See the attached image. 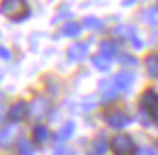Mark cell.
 Returning <instances> with one entry per match:
<instances>
[{
    "label": "cell",
    "mask_w": 158,
    "mask_h": 155,
    "mask_svg": "<svg viewBox=\"0 0 158 155\" xmlns=\"http://www.w3.org/2000/svg\"><path fill=\"white\" fill-rule=\"evenodd\" d=\"M80 32H82V26L78 22H66L61 28V34L65 38H77Z\"/></svg>",
    "instance_id": "cell-15"
},
{
    "label": "cell",
    "mask_w": 158,
    "mask_h": 155,
    "mask_svg": "<svg viewBox=\"0 0 158 155\" xmlns=\"http://www.w3.org/2000/svg\"><path fill=\"white\" fill-rule=\"evenodd\" d=\"M144 68H146V72L151 77L158 79V55L156 53H151V55L146 56V60H144Z\"/></svg>",
    "instance_id": "cell-14"
},
{
    "label": "cell",
    "mask_w": 158,
    "mask_h": 155,
    "mask_svg": "<svg viewBox=\"0 0 158 155\" xmlns=\"http://www.w3.org/2000/svg\"><path fill=\"white\" fill-rule=\"evenodd\" d=\"M133 73L127 72V70H121L119 73H117L116 77H114V82H116V87L121 90H129L131 85H133Z\"/></svg>",
    "instance_id": "cell-8"
},
{
    "label": "cell",
    "mask_w": 158,
    "mask_h": 155,
    "mask_svg": "<svg viewBox=\"0 0 158 155\" xmlns=\"http://www.w3.org/2000/svg\"><path fill=\"white\" fill-rule=\"evenodd\" d=\"M106 152H107V138L100 135V136H97L92 140L87 155H104Z\"/></svg>",
    "instance_id": "cell-10"
},
{
    "label": "cell",
    "mask_w": 158,
    "mask_h": 155,
    "mask_svg": "<svg viewBox=\"0 0 158 155\" xmlns=\"http://www.w3.org/2000/svg\"><path fill=\"white\" fill-rule=\"evenodd\" d=\"M92 65L95 67L97 70H100V72H107L110 67V60L106 58L104 55H94L92 56Z\"/></svg>",
    "instance_id": "cell-16"
},
{
    "label": "cell",
    "mask_w": 158,
    "mask_h": 155,
    "mask_svg": "<svg viewBox=\"0 0 158 155\" xmlns=\"http://www.w3.org/2000/svg\"><path fill=\"white\" fill-rule=\"evenodd\" d=\"M49 111V102L44 99V97H36L32 101V107L29 109V113H32L38 119H41L43 116H46Z\"/></svg>",
    "instance_id": "cell-7"
},
{
    "label": "cell",
    "mask_w": 158,
    "mask_h": 155,
    "mask_svg": "<svg viewBox=\"0 0 158 155\" xmlns=\"http://www.w3.org/2000/svg\"><path fill=\"white\" fill-rule=\"evenodd\" d=\"M134 32V28H127V26H119V28L114 29V34L121 36V38H131Z\"/></svg>",
    "instance_id": "cell-20"
},
{
    "label": "cell",
    "mask_w": 158,
    "mask_h": 155,
    "mask_svg": "<svg viewBox=\"0 0 158 155\" xmlns=\"http://www.w3.org/2000/svg\"><path fill=\"white\" fill-rule=\"evenodd\" d=\"M156 124H158V116H156Z\"/></svg>",
    "instance_id": "cell-26"
},
{
    "label": "cell",
    "mask_w": 158,
    "mask_h": 155,
    "mask_svg": "<svg viewBox=\"0 0 158 155\" xmlns=\"http://www.w3.org/2000/svg\"><path fill=\"white\" fill-rule=\"evenodd\" d=\"M110 148H112L114 155H133L134 152V141L129 135H116L110 140Z\"/></svg>",
    "instance_id": "cell-2"
},
{
    "label": "cell",
    "mask_w": 158,
    "mask_h": 155,
    "mask_svg": "<svg viewBox=\"0 0 158 155\" xmlns=\"http://www.w3.org/2000/svg\"><path fill=\"white\" fill-rule=\"evenodd\" d=\"M129 4H134V0H124L123 5H129Z\"/></svg>",
    "instance_id": "cell-25"
},
{
    "label": "cell",
    "mask_w": 158,
    "mask_h": 155,
    "mask_svg": "<svg viewBox=\"0 0 158 155\" xmlns=\"http://www.w3.org/2000/svg\"><path fill=\"white\" fill-rule=\"evenodd\" d=\"M143 21L151 26H158V9H155V7L146 9L143 12Z\"/></svg>",
    "instance_id": "cell-18"
},
{
    "label": "cell",
    "mask_w": 158,
    "mask_h": 155,
    "mask_svg": "<svg viewBox=\"0 0 158 155\" xmlns=\"http://www.w3.org/2000/svg\"><path fill=\"white\" fill-rule=\"evenodd\" d=\"M0 56H2V58H4V60H9V58H10V51L0 46Z\"/></svg>",
    "instance_id": "cell-23"
},
{
    "label": "cell",
    "mask_w": 158,
    "mask_h": 155,
    "mask_svg": "<svg viewBox=\"0 0 158 155\" xmlns=\"http://www.w3.org/2000/svg\"><path fill=\"white\" fill-rule=\"evenodd\" d=\"M32 138H34L36 143L43 145L49 140V130L44 126V124H36L34 130H32Z\"/></svg>",
    "instance_id": "cell-11"
},
{
    "label": "cell",
    "mask_w": 158,
    "mask_h": 155,
    "mask_svg": "<svg viewBox=\"0 0 158 155\" xmlns=\"http://www.w3.org/2000/svg\"><path fill=\"white\" fill-rule=\"evenodd\" d=\"M29 114V106L27 102H24V101H17V102H14L10 107H9V119L12 121V123H19V121H22L26 116Z\"/></svg>",
    "instance_id": "cell-5"
},
{
    "label": "cell",
    "mask_w": 158,
    "mask_h": 155,
    "mask_svg": "<svg viewBox=\"0 0 158 155\" xmlns=\"http://www.w3.org/2000/svg\"><path fill=\"white\" fill-rule=\"evenodd\" d=\"M0 14L12 21H22L29 15V5L26 0H2L0 2Z\"/></svg>",
    "instance_id": "cell-1"
},
{
    "label": "cell",
    "mask_w": 158,
    "mask_h": 155,
    "mask_svg": "<svg viewBox=\"0 0 158 155\" xmlns=\"http://www.w3.org/2000/svg\"><path fill=\"white\" fill-rule=\"evenodd\" d=\"M99 50H100V55H104L106 58H114L117 56L119 53V43L117 41H112V39H106L99 45Z\"/></svg>",
    "instance_id": "cell-9"
},
{
    "label": "cell",
    "mask_w": 158,
    "mask_h": 155,
    "mask_svg": "<svg viewBox=\"0 0 158 155\" xmlns=\"http://www.w3.org/2000/svg\"><path fill=\"white\" fill-rule=\"evenodd\" d=\"M106 123L109 124L110 128H126L127 124L131 123V118L127 116L124 111L112 109L106 114Z\"/></svg>",
    "instance_id": "cell-4"
},
{
    "label": "cell",
    "mask_w": 158,
    "mask_h": 155,
    "mask_svg": "<svg viewBox=\"0 0 158 155\" xmlns=\"http://www.w3.org/2000/svg\"><path fill=\"white\" fill-rule=\"evenodd\" d=\"M17 152L21 155H34L36 152V147L31 140H27L26 136H21L17 140Z\"/></svg>",
    "instance_id": "cell-13"
},
{
    "label": "cell",
    "mask_w": 158,
    "mask_h": 155,
    "mask_svg": "<svg viewBox=\"0 0 158 155\" xmlns=\"http://www.w3.org/2000/svg\"><path fill=\"white\" fill-rule=\"evenodd\" d=\"M83 26H85L87 29H94V31H100L102 29V21H100L99 17H94V15H90V17H85L83 19Z\"/></svg>",
    "instance_id": "cell-19"
},
{
    "label": "cell",
    "mask_w": 158,
    "mask_h": 155,
    "mask_svg": "<svg viewBox=\"0 0 158 155\" xmlns=\"http://www.w3.org/2000/svg\"><path fill=\"white\" fill-rule=\"evenodd\" d=\"M55 155H75L72 150H66V148H61V150H56Z\"/></svg>",
    "instance_id": "cell-24"
},
{
    "label": "cell",
    "mask_w": 158,
    "mask_h": 155,
    "mask_svg": "<svg viewBox=\"0 0 158 155\" xmlns=\"http://www.w3.org/2000/svg\"><path fill=\"white\" fill-rule=\"evenodd\" d=\"M138 155H156V152L151 147H144V148H139V150H138Z\"/></svg>",
    "instance_id": "cell-22"
},
{
    "label": "cell",
    "mask_w": 158,
    "mask_h": 155,
    "mask_svg": "<svg viewBox=\"0 0 158 155\" xmlns=\"http://www.w3.org/2000/svg\"><path fill=\"white\" fill-rule=\"evenodd\" d=\"M117 60H119V63H123V65H133V67L138 65V60L134 58V56H129V55H121Z\"/></svg>",
    "instance_id": "cell-21"
},
{
    "label": "cell",
    "mask_w": 158,
    "mask_h": 155,
    "mask_svg": "<svg viewBox=\"0 0 158 155\" xmlns=\"http://www.w3.org/2000/svg\"><path fill=\"white\" fill-rule=\"evenodd\" d=\"M73 131H75V124H73L72 121H68V123H65L58 131H56L55 140H56V141H66L68 138H72Z\"/></svg>",
    "instance_id": "cell-12"
},
{
    "label": "cell",
    "mask_w": 158,
    "mask_h": 155,
    "mask_svg": "<svg viewBox=\"0 0 158 155\" xmlns=\"http://www.w3.org/2000/svg\"><path fill=\"white\" fill-rule=\"evenodd\" d=\"M139 106L146 113H156L158 111V92L153 89L144 90L139 97Z\"/></svg>",
    "instance_id": "cell-3"
},
{
    "label": "cell",
    "mask_w": 158,
    "mask_h": 155,
    "mask_svg": "<svg viewBox=\"0 0 158 155\" xmlns=\"http://www.w3.org/2000/svg\"><path fill=\"white\" fill-rule=\"evenodd\" d=\"M14 126H5L4 130H0V147H7L12 141V136H14Z\"/></svg>",
    "instance_id": "cell-17"
},
{
    "label": "cell",
    "mask_w": 158,
    "mask_h": 155,
    "mask_svg": "<svg viewBox=\"0 0 158 155\" xmlns=\"http://www.w3.org/2000/svg\"><path fill=\"white\" fill-rule=\"evenodd\" d=\"M68 56L72 62L75 63H82L87 60V56H89V48H87V45H83V43H75V45H72L68 48Z\"/></svg>",
    "instance_id": "cell-6"
}]
</instances>
